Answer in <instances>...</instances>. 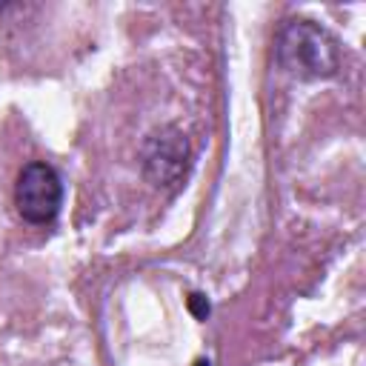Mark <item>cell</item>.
<instances>
[{"label": "cell", "instance_id": "cell-2", "mask_svg": "<svg viewBox=\"0 0 366 366\" xmlns=\"http://www.w3.org/2000/svg\"><path fill=\"white\" fill-rule=\"evenodd\" d=\"M63 186L51 166L46 163H29L17 174L14 186V206L23 220L29 223H49L60 212Z\"/></svg>", "mask_w": 366, "mask_h": 366}, {"label": "cell", "instance_id": "cell-3", "mask_svg": "<svg viewBox=\"0 0 366 366\" xmlns=\"http://www.w3.org/2000/svg\"><path fill=\"white\" fill-rule=\"evenodd\" d=\"M194 366H209V360H197V363H194Z\"/></svg>", "mask_w": 366, "mask_h": 366}, {"label": "cell", "instance_id": "cell-1", "mask_svg": "<svg viewBox=\"0 0 366 366\" xmlns=\"http://www.w3.org/2000/svg\"><path fill=\"white\" fill-rule=\"evenodd\" d=\"M277 57L295 77H329L337 69V46L320 26L309 20H292L277 40Z\"/></svg>", "mask_w": 366, "mask_h": 366}]
</instances>
